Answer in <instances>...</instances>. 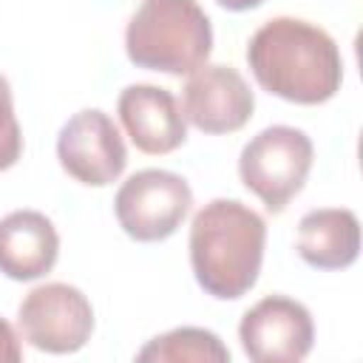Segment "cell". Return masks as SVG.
I'll return each mask as SVG.
<instances>
[{
    "mask_svg": "<svg viewBox=\"0 0 363 363\" xmlns=\"http://www.w3.org/2000/svg\"><path fill=\"white\" fill-rule=\"evenodd\" d=\"M247 62L264 91L298 105H320L343 82L337 43L323 28L295 17L264 23L250 37Z\"/></svg>",
    "mask_w": 363,
    "mask_h": 363,
    "instance_id": "1",
    "label": "cell"
},
{
    "mask_svg": "<svg viewBox=\"0 0 363 363\" xmlns=\"http://www.w3.org/2000/svg\"><path fill=\"white\" fill-rule=\"evenodd\" d=\"M267 244L264 218L235 199H213L190 224V264L199 286L218 298L247 295L261 272Z\"/></svg>",
    "mask_w": 363,
    "mask_h": 363,
    "instance_id": "2",
    "label": "cell"
},
{
    "mask_svg": "<svg viewBox=\"0 0 363 363\" xmlns=\"http://www.w3.org/2000/svg\"><path fill=\"white\" fill-rule=\"evenodd\" d=\"M128 60L147 71L193 74L213 51V26L196 0H142L125 31Z\"/></svg>",
    "mask_w": 363,
    "mask_h": 363,
    "instance_id": "3",
    "label": "cell"
},
{
    "mask_svg": "<svg viewBox=\"0 0 363 363\" xmlns=\"http://www.w3.org/2000/svg\"><path fill=\"white\" fill-rule=\"evenodd\" d=\"M312 139L289 125H272L255 133L241 156L238 176L247 190H252L269 213H281L292 196L301 193L312 167Z\"/></svg>",
    "mask_w": 363,
    "mask_h": 363,
    "instance_id": "4",
    "label": "cell"
},
{
    "mask_svg": "<svg viewBox=\"0 0 363 363\" xmlns=\"http://www.w3.org/2000/svg\"><path fill=\"white\" fill-rule=\"evenodd\" d=\"M190 204V184L179 173L159 167L133 173L113 199L116 221L133 241H164L179 230Z\"/></svg>",
    "mask_w": 363,
    "mask_h": 363,
    "instance_id": "5",
    "label": "cell"
},
{
    "mask_svg": "<svg viewBox=\"0 0 363 363\" xmlns=\"http://www.w3.org/2000/svg\"><path fill=\"white\" fill-rule=\"evenodd\" d=\"M17 323L34 349L71 354L88 343L94 332V309L82 289L71 284H43L23 298Z\"/></svg>",
    "mask_w": 363,
    "mask_h": 363,
    "instance_id": "6",
    "label": "cell"
},
{
    "mask_svg": "<svg viewBox=\"0 0 363 363\" xmlns=\"http://www.w3.org/2000/svg\"><path fill=\"white\" fill-rule=\"evenodd\" d=\"M57 159L71 179L91 187H105L122 176L128 150L119 128L105 111L82 108L60 128Z\"/></svg>",
    "mask_w": 363,
    "mask_h": 363,
    "instance_id": "7",
    "label": "cell"
},
{
    "mask_svg": "<svg viewBox=\"0 0 363 363\" xmlns=\"http://www.w3.org/2000/svg\"><path fill=\"white\" fill-rule=\"evenodd\" d=\"M238 337L244 354L255 363H298L312 349L315 326L303 303L284 295H269L247 309Z\"/></svg>",
    "mask_w": 363,
    "mask_h": 363,
    "instance_id": "8",
    "label": "cell"
},
{
    "mask_svg": "<svg viewBox=\"0 0 363 363\" xmlns=\"http://www.w3.org/2000/svg\"><path fill=\"white\" fill-rule=\"evenodd\" d=\"M255 96L233 65H201L182 91V116L204 133H233L252 116Z\"/></svg>",
    "mask_w": 363,
    "mask_h": 363,
    "instance_id": "9",
    "label": "cell"
},
{
    "mask_svg": "<svg viewBox=\"0 0 363 363\" xmlns=\"http://www.w3.org/2000/svg\"><path fill=\"white\" fill-rule=\"evenodd\" d=\"M119 119L142 153H170L187 139V122L167 88L136 82L119 94Z\"/></svg>",
    "mask_w": 363,
    "mask_h": 363,
    "instance_id": "10",
    "label": "cell"
},
{
    "mask_svg": "<svg viewBox=\"0 0 363 363\" xmlns=\"http://www.w3.org/2000/svg\"><path fill=\"white\" fill-rule=\"evenodd\" d=\"M60 255V235L48 216L14 210L0 218V272L11 281H34L51 272Z\"/></svg>",
    "mask_w": 363,
    "mask_h": 363,
    "instance_id": "11",
    "label": "cell"
},
{
    "mask_svg": "<svg viewBox=\"0 0 363 363\" xmlns=\"http://www.w3.org/2000/svg\"><path fill=\"white\" fill-rule=\"evenodd\" d=\"M360 224L346 207L309 210L298 224V255L315 269H343L357 261Z\"/></svg>",
    "mask_w": 363,
    "mask_h": 363,
    "instance_id": "12",
    "label": "cell"
},
{
    "mask_svg": "<svg viewBox=\"0 0 363 363\" xmlns=\"http://www.w3.org/2000/svg\"><path fill=\"white\" fill-rule=\"evenodd\" d=\"M136 360L142 363H187V360L190 363H227L230 349L210 329L179 326V329H170L147 340V346L139 349Z\"/></svg>",
    "mask_w": 363,
    "mask_h": 363,
    "instance_id": "13",
    "label": "cell"
},
{
    "mask_svg": "<svg viewBox=\"0 0 363 363\" xmlns=\"http://www.w3.org/2000/svg\"><path fill=\"white\" fill-rule=\"evenodd\" d=\"M23 150V133L14 116V102H11V88L0 77V170H9Z\"/></svg>",
    "mask_w": 363,
    "mask_h": 363,
    "instance_id": "14",
    "label": "cell"
},
{
    "mask_svg": "<svg viewBox=\"0 0 363 363\" xmlns=\"http://www.w3.org/2000/svg\"><path fill=\"white\" fill-rule=\"evenodd\" d=\"M20 357H23L20 337L14 335L11 323L0 318V363H17Z\"/></svg>",
    "mask_w": 363,
    "mask_h": 363,
    "instance_id": "15",
    "label": "cell"
},
{
    "mask_svg": "<svg viewBox=\"0 0 363 363\" xmlns=\"http://www.w3.org/2000/svg\"><path fill=\"white\" fill-rule=\"evenodd\" d=\"M221 9H230V11H247V9H255L261 6L264 0H216Z\"/></svg>",
    "mask_w": 363,
    "mask_h": 363,
    "instance_id": "16",
    "label": "cell"
}]
</instances>
